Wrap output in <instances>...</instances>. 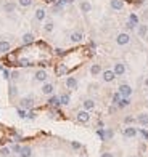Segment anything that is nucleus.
<instances>
[{
  "instance_id": "f257e3e1",
  "label": "nucleus",
  "mask_w": 148,
  "mask_h": 157,
  "mask_svg": "<svg viewBox=\"0 0 148 157\" xmlns=\"http://www.w3.org/2000/svg\"><path fill=\"white\" fill-rule=\"evenodd\" d=\"M129 42H131V35H129L127 32H121V34L116 35V43L121 45V47H122V45H127Z\"/></svg>"
},
{
  "instance_id": "f03ea898",
  "label": "nucleus",
  "mask_w": 148,
  "mask_h": 157,
  "mask_svg": "<svg viewBox=\"0 0 148 157\" xmlns=\"http://www.w3.org/2000/svg\"><path fill=\"white\" fill-rule=\"evenodd\" d=\"M118 92L121 93L122 98H129L132 95V87L129 84H122V85H119V90H118Z\"/></svg>"
},
{
  "instance_id": "7ed1b4c3",
  "label": "nucleus",
  "mask_w": 148,
  "mask_h": 157,
  "mask_svg": "<svg viewBox=\"0 0 148 157\" xmlns=\"http://www.w3.org/2000/svg\"><path fill=\"white\" fill-rule=\"evenodd\" d=\"M20 106L23 109H31L34 106V100H32V96H26V98H21V101H20Z\"/></svg>"
},
{
  "instance_id": "20e7f679",
  "label": "nucleus",
  "mask_w": 148,
  "mask_h": 157,
  "mask_svg": "<svg viewBox=\"0 0 148 157\" xmlns=\"http://www.w3.org/2000/svg\"><path fill=\"white\" fill-rule=\"evenodd\" d=\"M113 71H114L116 77H118V75H124V74H126V64H124V63H116L114 67H113Z\"/></svg>"
},
{
  "instance_id": "39448f33",
  "label": "nucleus",
  "mask_w": 148,
  "mask_h": 157,
  "mask_svg": "<svg viewBox=\"0 0 148 157\" xmlns=\"http://www.w3.org/2000/svg\"><path fill=\"white\" fill-rule=\"evenodd\" d=\"M90 120V116H89V111H79L77 112V122H82V124H85V122Z\"/></svg>"
},
{
  "instance_id": "423d86ee",
  "label": "nucleus",
  "mask_w": 148,
  "mask_h": 157,
  "mask_svg": "<svg viewBox=\"0 0 148 157\" xmlns=\"http://www.w3.org/2000/svg\"><path fill=\"white\" fill-rule=\"evenodd\" d=\"M82 39H84V34L79 32V31H76V32H73L69 35V40L73 42V43H79V42H82Z\"/></svg>"
},
{
  "instance_id": "0eeeda50",
  "label": "nucleus",
  "mask_w": 148,
  "mask_h": 157,
  "mask_svg": "<svg viewBox=\"0 0 148 157\" xmlns=\"http://www.w3.org/2000/svg\"><path fill=\"white\" fill-rule=\"evenodd\" d=\"M114 79H116L114 71H111V69H108V71H103V80H105V82H113Z\"/></svg>"
},
{
  "instance_id": "6e6552de",
  "label": "nucleus",
  "mask_w": 148,
  "mask_h": 157,
  "mask_svg": "<svg viewBox=\"0 0 148 157\" xmlns=\"http://www.w3.org/2000/svg\"><path fill=\"white\" fill-rule=\"evenodd\" d=\"M10 48H11V43H10L8 40H0V55L8 53Z\"/></svg>"
},
{
  "instance_id": "1a4fd4ad",
  "label": "nucleus",
  "mask_w": 148,
  "mask_h": 157,
  "mask_svg": "<svg viewBox=\"0 0 148 157\" xmlns=\"http://www.w3.org/2000/svg\"><path fill=\"white\" fill-rule=\"evenodd\" d=\"M34 79H36L37 82H45L47 79H48V75H47V72L44 69H40V71H37V72L34 74Z\"/></svg>"
},
{
  "instance_id": "9d476101",
  "label": "nucleus",
  "mask_w": 148,
  "mask_h": 157,
  "mask_svg": "<svg viewBox=\"0 0 148 157\" xmlns=\"http://www.w3.org/2000/svg\"><path fill=\"white\" fill-rule=\"evenodd\" d=\"M79 8H81V11H82V13H90L92 11V5H90V2L82 0V2L79 3Z\"/></svg>"
},
{
  "instance_id": "9b49d317",
  "label": "nucleus",
  "mask_w": 148,
  "mask_h": 157,
  "mask_svg": "<svg viewBox=\"0 0 148 157\" xmlns=\"http://www.w3.org/2000/svg\"><path fill=\"white\" fill-rule=\"evenodd\" d=\"M55 92V87L53 84H44V87H42V93L44 95H48V96H52Z\"/></svg>"
},
{
  "instance_id": "f8f14e48",
  "label": "nucleus",
  "mask_w": 148,
  "mask_h": 157,
  "mask_svg": "<svg viewBox=\"0 0 148 157\" xmlns=\"http://www.w3.org/2000/svg\"><path fill=\"white\" fill-rule=\"evenodd\" d=\"M66 87L69 90H76L77 88V79L76 77H68L66 79Z\"/></svg>"
},
{
  "instance_id": "ddd939ff",
  "label": "nucleus",
  "mask_w": 148,
  "mask_h": 157,
  "mask_svg": "<svg viewBox=\"0 0 148 157\" xmlns=\"http://www.w3.org/2000/svg\"><path fill=\"white\" fill-rule=\"evenodd\" d=\"M110 5H111V8L116 10V11H119V10L124 8V2L122 0H111Z\"/></svg>"
},
{
  "instance_id": "4468645a",
  "label": "nucleus",
  "mask_w": 148,
  "mask_h": 157,
  "mask_svg": "<svg viewBox=\"0 0 148 157\" xmlns=\"http://www.w3.org/2000/svg\"><path fill=\"white\" fill-rule=\"evenodd\" d=\"M21 42L24 45H31L34 42V34H31V32H26L24 35L21 37Z\"/></svg>"
},
{
  "instance_id": "2eb2a0df",
  "label": "nucleus",
  "mask_w": 148,
  "mask_h": 157,
  "mask_svg": "<svg viewBox=\"0 0 148 157\" xmlns=\"http://www.w3.org/2000/svg\"><path fill=\"white\" fill-rule=\"evenodd\" d=\"M20 156L21 157H31L32 156V149L29 148V146H23L21 151H20Z\"/></svg>"
},
{
  "instance_id": "dca6fc26",
  "label": "nucleus",
  "mask_w": 148,
  "mask_h": 157,
  "mask_svg": "<svg viewBox=\"0 0 148 157\" xmlns=\"http://www.w3.org/2000/svg\"><path fill=\"white\" fill-rule=\"evenodd\" d=\"M15 10H16V5L13 3V2H7V3L3 5V11L8 13V15H10V13H13Z\"/></svg>"
},
{
  "instance_id": "f3484780",
  "label": "nucleus",
  "mask_w": 148,
  "mask_h": 157,
  "mask_svg": "<svg viewBox=\"0 0 148 157\" xmlns=\"http://www.w3.org/2000/svg\"><path fill=\"white\" fill-rule=\"evenodd\" d=\"M45 16H47V13H45V10H44V8H37L36 10V19L37 21H44V19H45Z\"/></svg>"
},
{
  "instance_id": "a211bd4d",
  "label": "nucleus",
  "mask_w": 148,
  "mask_h": 157,
  "mask_svg": "<svg viewBox=\"0 0 148 157\" xmlns=\"http://www.w3.org/2000/svg\"><path fill=\"white\" fill-rule=\"evenodd\" d=\"M137 122H139L140 125L147 127V125H148V116H147V114H139V116H137Z\"/></svg>"
},
{
  "instance_id": "6ab92c4d",
  "label": "nucleus",
  "mask_w": 148,
  "mask_h": 157,
  "mask_svg": "<svg viewBox=\"0 0 148 157\" xmlns=\"http://www.w3.org/2000/svg\"><path fill=\"white\" fill-rule=\"evenodd\" d=\"M137 135V130L134 128V127H127V128L124 130V136H127V138H134Z\"/></svg>"
},
{
  "instance_id": "aec40b11",
  "label": "nucleus",
  "mask_w": 148,
  "mask_h": 157,
  "mask_svg": "<svg viewBox=\"0 0 148 157\" xmlns=\"http://www.w3.org/2000/svg\"><path fill=\"white\" fill-rule=\"evenodd\" d=\"M82 106H84V109H85V111H92V109L95 108V101L94 100H85L82 103Z\"/></svg>"
},
{
  "instance_id": "412c9836",
  "label": "nucleus",
  "mask_w": 148,
  "mask_h": 157,
  "mask_svg": "<svg viewBox=\"0 0 148 157\" xmlns=\"http://www.w3.org/2000/svg\"><path fill=\"white\" fill-rule=\"evenodd\" d=\"M100 72H102V66H100V64H92L90 66V74H92V75H98V74Z\"/></svg>"
},
{
  "instance_id": "4be33fe9",
  "label": "nucleus",
  "mask_w": 148,
  "mask_h": 157,
  "mask_svg": "<svg viewBox=\"0 0 148 157\" xmlns=\"http://www.w3.org/2000/svg\"><path fill=\"white\" fill-rule=\"evenodd\" d=\"M129 104H131V100H129V98H121V101L118 103V108L124 109V108H127Z\"/></svg>"
},
{
  "instance_id": "5701e85b",
  "label": "nucleus",
  "mask_w": 148,
  "mask_h": 157,
  "mask_svg": "<svg viewBox=\"0 0 148 157\" xmlns=\"http://www.w3.org/2000/svg\"><path fill=\"white\" fill-rule=\"evenodd\" d=\"M48 104H50V106H53V108H58V106L61 104V103H60V98H58V96H50Z\"/></svg>"
},
{
  "instance_id": "b1692460",
  "label": "nucleus",
  "mask_w": 148,
  "mask_h": 157,
  "mask_svg": "<svg viewBox=\"0 0 148 157\" xmlns=\"http://www.w3.org/2000/svg\"><path fill=\"white\" fill-rule=\"evenodd\" d=\"M137 32H139L140 37H145V35H147V32H148V27H147L145 24H142V26L139 24V29H137Z\"/></svg>"
},
{
  "instance_id": "393cba45",
  "label": "nucleus",
  "mask_w": 148,
  "mask_h": 157,
  "mask_svg": "<svg viewBox=\"0 0 148 157\" xmlns=\"http://www.w3.org/2000/svg\"><path fill=\"white\" fill-rule=\"evenodd\" d=\"M69 101H71V98H69V95H68V93H65V95H61V96H60V103H61V104L68 106V104H69Z\"/></svg>"
},
{
  "instance_id": "a878e982",
  "label": "nucleus",
  "mask_w": 148,
  "mask_h": 157,
  "mask_svg": "<svg viewBox=\"0 0 148 157\" xmlns=\"http://www.w3.org/2000/svg\"><path fill=\"white\" fill-rule=\"evenodd\" d=\"M68 72V67H66L65 64H58V67H57V75H63V74H66Z\"/></svg>"
},
{
  "instance_id": "bb28decb",
  "label": "nucleus",
  "mask_w": 148,
  "mask_h": 157,
  "mask_svg": "<svg viewBox=\"0 0 148 157\" xmlns=\"http://www.w3.org/2000/svg\"><path fill=\"white\" fill-rule=\"evenodd\" d=\"M129 23H132L134 26H139V16H137L135 13H131L129 15Z\"/></svg>"
},
{
  "instance_id": "cd10ccee",
  "label": "nucleus",
  "mask_w": 148,
  "mask_h": 157,
  "mask_svg": "<svg viewBox=\"0 0 148 157\" xmlns=\"http://www.w3.org/2000/svg\"><path fill=\"white\" fill-rule=\"evenodd\" d=\"M32 2H34V0H18V5L23 7V8H28V7L32 5Z\"/></svg>"
},
{
  "instance_id": "c85d7f7f",
  "label": "nucleus",
  "mask_w": 148,
  "mask_h": 157,
  "mask_svg": "<svg viewBox=\"0 0 148 157\" xmlns=\"http://www.w3.org/2000/svg\"><path fill=\"white\" fill-rule=\"evenodd\" d=\"M53 27H55V24L52 23V21H48V23H45V26H44V31H45V32H52Z\"/></svg>"
},
{
  "instance_id": "c756f323",
  "label": "nucleus",
  "mask_w": 148,
  "mask_h": 157,
  "mask_svg": "<svg viewBox=\"0 0 148 157\" xmlns=\"http://www.w3.org/2000/svg\"><path fill=\"white\" fill-rule=\"evenodd\" d=\"M121 98H122V96H121V93H119V92L114 93V96H113V103H114V104H118V103L121 101Z\"/></svg>"
},
{
  "instance_id": "7c9ffc66",
  "label": "nucleus",
  "mask_w": 148,
  "mask_h": 157,
  "mask_svg": "<svg viewBox=\"0 0 148 157\" xmlns=\"http://www.w3.org/2000/svg\"><path fill=\"white\" fill-rule=\"evenodd\" d=\"M10 79H13V80L20 79V72H18V71H11V72H10Z\"/></svg>"
},
{
  "instance_id": "2f4dec72",
  "label": "nucleus",
  "mask_w": 148,
  "mask_h": 157,
  "mask_svg": "<svg viewBox=\"0 0 148 157\" xmlns=\"http://www.w3.org/2000/svg\"><path fill=\"white\" fill-rule=\"evenodd\" d=\"M8 154H10V149H7V148H2V149H0V156L7 157Z\"/></svg>"
},
{
  "instance_id": "473e14b6",
  "label": "nucleus",
  "mask_w": 148,
  "mask_h": 157,
  "mask_svg": "<svg viewBox=\"0 0 148 157\" xmlns=\"http://www.w3.org/2000/svg\"><path fill=\"white\" fill-rule=\"evenodd\" d=\"M16 87H15V85H11V87H10V96H16Z\"/></svg>"
},
{
  "instance_id": "72a5a7b5",
  "label": "nucleus",
  "mask_w": 148,
  "mask_h": 157,
  "mask_svg": "<svg viewBox=\"0 0 148 157\" xmlns=\"http://www.w3.org/2000/svg\"><path fill=\"white\" fill-rule=\"evenodd\" d=\"M18 116H20V117H23V119H24V117H26V111H24V109H23V108H20V109H18Z\"/></svg>"
},
{
  "instance_id": "f704fd0d",
  "label": "nucleus",
  "mask_w": 148,
  "mask_h": 157,
  "mask_svg": "<svg viewBox=\"0 0 148 157\" xmlns=\"http://www.w3.org/2000/svg\"><path fill=\"white\" fill-rule=\"evenodd\" d=\"M21 148H23V146H20V144H15V146H13V152H16V154H20Z\"/></svg>"
},
{
  "instance_id": "c9c22d12",
  "label": "nucleus",
  "mask_w": 148,
  "mask_h": 157,
  "mask_svg": "<svg viewBox=\"0 0 148 157\" xmlns=\"http://www.w3.org/2000/svg\"><path fill=\"white\" fill-rule=\"evenodd\" d=\"M124 122H126V124H132V122H134V117L127 116V117H126V119H124Z\"/></svg>"
},
{
  "instance_id": "e433bc0d",
  "label": "nucleus",
  "mask_w": 148,
  "mask_h": 157,
  "mask_svg": "<svg viewBox=\"0 0 148 157\" xmlns=\"http://www.w3.org/2000/svg\"><path fill=\"white\" fill-rule=\"evenodd\" d=\"M105 138H113V132H111V130H106V132H105Z\"/></svg>"
},
{
  "instance_id": "4c0bfd02",
  "label": "nucleus",
  "mask_w": 148,
  "mask_h": 157,
  "mask_svg": "<svg viewBox=\"0 0 148 157\" xmlns=\"http://www.w3.org/2000/svg\"><path fill=\"white\" fill-rule=\"evenodd\" d=\"M55 51H57V55H58V56H63V55H65V50H61V48H57Z\"/></svg>"
},
{
  "instance_id": "58836bf2",
  "label": "nucleus",
  "mask_w": 148,
  "mask_h": 157,
  "mask_svg": "<svg viewBox=\"0 0 148 157\" xmlns=\"http://www.w3.org/2000/svg\"><path fill=\"white\" fill-rule=\"evenodd\" d=\"M100 157H114V156H113V154H111V152H103V154H102V156H100Z\"/></svg>"
},
{
  "instance_id": "ea45409f",
  "label": "nucleus",
  "mask_w": 148,
  "mask_h": 157,
  "mask_svg": "<svg viewBox=\"0 0 148 157\" xmlns=\"http://www.w3.org/2000/svg\"><path fill=\"white\" fill-rule=\"evenodd\" d=\"M3 75H5V79H10V72L7 69H3Z\"/></svg>"
},
{
  "instance_id": "a19ab883",
  "label": "nucleus",
  "mask_w": 148,
  "mask_h": 157,
  "mask_svg": "<svg viewBox=\"0 0 148 157\" xmlns=\"http://www.w3.org/2000/svg\"><path fill=\"white\" fill-rule=\"evenodd\" d=\"M73 148L74 149H79V148H81V144H79V143H73Z\"/></svg>"
},
{
  "instance_id": "79ce46f5",
  "label": "nucleus",
  "mask_w": 148,
  "mask_h": 157,
  "mask_svg": "<svg viewBox=\"0 0 148 157\" xmlns=\"http://www.w3.org/2000/svg\"><path fill=\"white\" fill-rule=\"evenodd\" d=\"M28 117H29V119H34V117H36V114H34V112H29Z\"/></svg>"
},
{
  "instance_id": "37998d69",
  "label": "nucleus",
  "mask_w": 148,
  "mask_h": 157,
  "mask_svg": "<svg viewBox=\"0 0 148 157\" xmlns=\"http://www.w3.org/2000/svg\"><path fill=\"white\" fill-rule=\"evenodd\" d=\"M142 135H143L145 138H148V132H147V130H142Z\"/></svg>"
},
{
  "instance_id": "c03bdc74",
  "label": "nucleus",
  "mask_w": 148,
  "mask_h": 157,
  "mask_svg": "<svg viewBox=\"0 0 148 157\" xmlns=\"http://www.w3.org/2000/svg\"><path fill=\"white\" fill-rule=\"evenodd\" d=\"M145 85H147V87H148V77H147V80H145Z\"/></svg>"
}]
</instances>
